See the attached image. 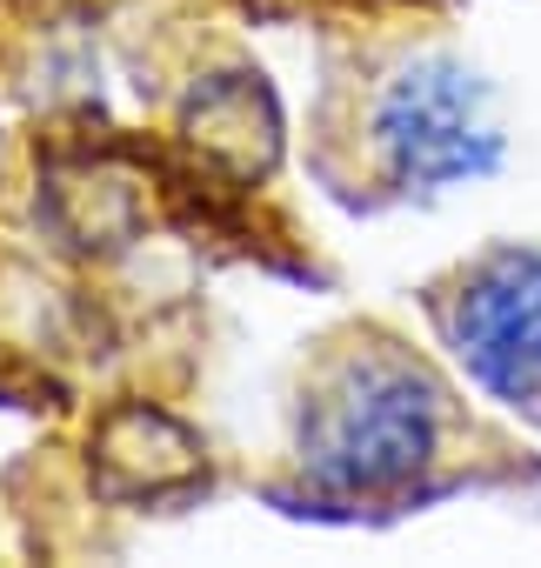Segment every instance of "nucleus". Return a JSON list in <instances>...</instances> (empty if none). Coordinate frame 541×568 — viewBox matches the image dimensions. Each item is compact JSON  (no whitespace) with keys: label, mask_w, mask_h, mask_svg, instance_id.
Segmentation results:
<instances>
[{"label":"nucleus","mask_w":541,"mask_h":568,"mask_svg":"<svg viewBox=\"0 0 541 568\" xmlns=\"http://www.w3.org/2000/svg\"><path fill=\"white\" fill-rule=\"evenodd\" d=\"M474 415L435 362L395 335H355L335 348L295 415V462L315 495L375 508L428 501L468 481Z\"/></svg>","instance_id":"1"},{"label":"nucleus","mask_w":541,"mask_h":568,"mask_svg":"<svg viewBox=\"0 0 541 568\" xmlns=\"http://www.w3.org/2000/svg\"><path fill=\"white\" fill-rule=\"evenodd\" d=\"M368 168L381 194H441L501 161V121L488 81L455 48H408L368 81V108L355 114Z\"/></svg>","instance_id":"2"},{"label":"nucleus","mask_w":541,"mask_h":568,"mask_svg":"<svg viewBox=\"0 0 541 568\" xmlns=\"http://www.w3.org/2000/svg\"><path fill=\"white\" fill-rule=\"evenodd\" d=\"M421 308L455 375L541 435V234L461 254L421 288Z\"/></svg>","instance_id":"3"}]
</instances>
